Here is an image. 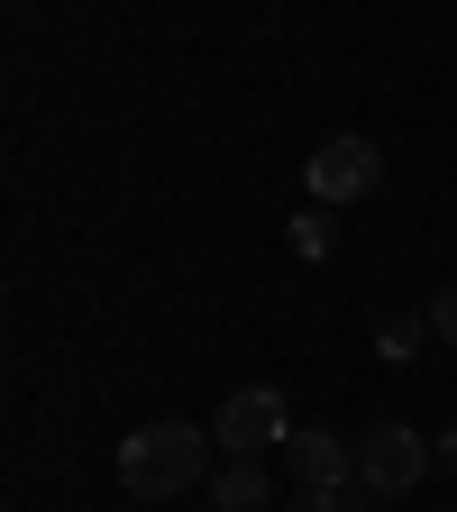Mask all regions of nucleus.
<instances>
[{
	"instance_id": "f257e3e1",
	"label": "nucleus",
	"mask_w": 457,
	"mask_h": 512,
	"mask_svg": "<svg viewBox=\"0 0 457 512\" xmlns=\"http://www.w3.org/2000/svg\"><path fill=\"white\" fill-rule=\"evenodd\" d=\"M211 430H192V421H138L119 439V485L138 494V503H183V494H202L220 467H211Z\"/></svg>"
},
{
	"instance_id": "f03ea898",
	"label": "nucleus",
	"mask_w": 457,
	"mask_h": 512,
	"mask_svg": "<svg viewBox=\"0 0 457 512\" xmlns=\"http://www.w3.org/2000/svg\"><path fill=\"white\" fill-rule=\"evenodd\" d=\"M430 467H439V448H430L412 421H375V430H357V485H366L375 503H403Z\"/></svg>"
},
{
	"instance_id": "7ed1b4c3",
	"label": "nucleus",
	"mask_w": 457,
	"mask_h": 512,
	"mask_svg": "<svg viewBox=\"0 0 457 512\" xmlns=\"http://www.w3.org/2000/svg\"><path fill=\"white\" fill-rule=\"evenodd\" d=\"M375 183H384V147L366 138V128H339V138L311 147V202L348 211V202H366Z\"/></svg>"
},
{
	"instance_id": "20e7f679",
	"label": "nucleus",
	"mask_w": 457,
	"mask_h": 512,
	"mask_svg": "<svg viewBox=\"0 0 457 512\" xmlns=\"http://www.w3.org/2000/svg\"><path fill=\"white\" fill-rule=\"evenodd\" d=\"M211 439L229 448V458H266V448H284V439H293V412H284L275 384H238V394L211 412Z\"/></svg>"
},
{
	"instance_id": "39448f33",
	"label": "nucleus",
	"mask_w": 457,
	"mask_h": 512,
	"mask_svg": "<svg viewBox=\"0 0 457 512\" xmlns=\"http://www.w3.org/2000/svg\"><path fill=\"white\" fill-rule=\"evenodd\" d=\"M284 458H293V485H357V439L348 430H293Z\"/></svg>"
},
{
	"instance_id": "423d86ee",
	"label": "nucleus",
	"mask_w": 457,
	"mask_h": 512,
	"mask_svg": "<svg viewBox=\"0 0 457 512\" xmlns=\"http://www.w3.org/2000/svg\"><path fill=\"white\" fill-rule=\"evenodd\" d=\"M266 503H275L266 458H229V467L211 476V512H266Z\"/></svg>"
},
{
	"instance_id": "0eeeda50",
	"label": "nucleus",
	"mask_w": 457,
	"mask_h": 512,
	"mask_svg": "<svg viewBox=\"0 0 457 512\" xmlns=\"http://www.w3.org/2000/svg\"><path fill=\"white\" fill-rule=\"evenodd\" d=\"M284 247L302 256V266H320V256L339 247V211H330V202H302V211L284 220Z\"/></svg>"
},
{
	"instance_id": "6e6552de",
	"label": "nucleus",
	"mask_w": 457,
	"mask_h": 512,
	"mask_svg": "<svg viewBox=\"0 0 457 512\" xmlns=\"http://www.w3.org/2000/svg\"><path fill=\"white\" fill-rule=\"evenodd\" d=\"M366 503H375L366 485H293L284 512H366Z\"/></svg>"
},
{
	"instance_id": "1a4fd4ad",
	"label": "nucleus",
	"mask_w": 457,
	"mask_h": 512,
	"mask_svg": "<svg viewBox=\"0 0 457 512\" xmlns=\"http://www.w3.org/2000/svg\"><path fill=\"white\" fill-rule=\"evenodd\" d=\"M412 348H421V320H412V311H394V320H375V357H384V366H403Z\"/></svg>"
},
{
	"instance_id": "9d476101",
	"label": "nucleus",
	"mask_w": 457,
	"mask_h": 512,
	"mask_svg": "<svg viewBox=\"0 0 457 512\" xmlns=\"http://www.w3.org/2000/svg\"><path fill=\"white\" fill-rule=\"evenodd\" d=\"M430 339H448V348H457V284H439V293H430Z\"/></svg>"
},
{
	"instance_id": "9b49d317",
	"label": "nucleus",
	"mask_w": 457,
	"mask_h": 512,
	"mask_svg": "<svg viewBox=\"0 0 457 512\" xmlns=\"http://www.w3.org/2000/svg\"><path fill=\"white\" fill-rule=\"evenodd\" d=\"M430 448H439V467H448V476H457V421H448V430H439V439H430Z\"/></svg>"
},
{
	"instance_id": "f8f14e48",
	"label": "nucleus",
	"mask_w": 457,
	"mask_h": 512,
	"mask_svg": "<svg viewBox=\"0 0 457 512\" xmlns=\"http://www.w3.org/2000/svg\"><path fill=\"white\" fill-rule=\"evenodd\" d=\"M439 512H457V503H439Z\"/></svg>"
}]
</instances>
